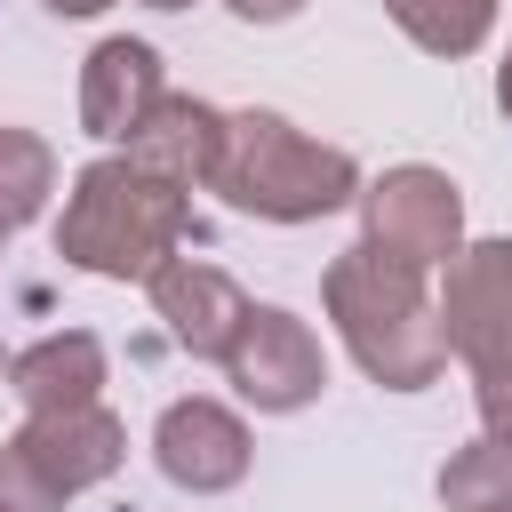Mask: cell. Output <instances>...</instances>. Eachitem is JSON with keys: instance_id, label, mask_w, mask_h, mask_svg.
Here are the masks:
<instances>
[{"instance_id": "cell-1", "label": "cell", "mask_w": 512, "mask_h": 512, "mask_svg": "<svg viewBox=\"0 0 512 512\" xmlns=\"http://www.w3.org/2000/svg\"><path fill=\"white\" fill-rule=\"evenodd\" d=\"M192 232V192L136 152H104L72 176L64 216H56V256L96 280H152Z\"/></svg>"}, {"instance_id": "cell-2", "label": "cell", "mask_w": 512, "mask_h": 512, "mask_svg": "<svg viewBox=\"0 0 512 512\" xmlns=\"http://www.w3.org/2000/svg\"><path fill=\"white\" fill-rule=\"evenodd\" d=\"M200 184L256 224H320L360 200V160L344 144H320L296 120L248 104V112L216 120V152H208Z\"/></svg>"}, {"instance_id": "cell-3", "label": "cell", "mask_w": 512, "mask_h": 512, "mask_svg": "<svg viewBox=\"0 0 512 512\" xmlns=\"http://www.w3.org/2000/svg\"><path fill=\"white\" fill-rule=\"evenodd\" d=\"M320 304L344 336V352L360 360L368 384L384 392H424L448 368V336H440V304L424 296V272L376 256L368 240H352L344 256H328L320 272Z\"/></svg>"}, {"instance_id": "cell-4", "label": "cell", "mask_w": 512, "mask_h": 512, "mask_svg": "<svg viewBox=\"0 0 512 512\" xmlns=\"http://www.w3.org/2000/svg\"><path fill=\"white\" fill-rule=\"evenodd\" d=\"M120 464H128V424L104 400L24 416L0 440V512H64L72 496L104 488Z\"/></svg>"}, {"instance_id": "cell-5", "label": "cell", "mask_w": 512, "mask_h": 512, "mask_svg": "<svg viewBox=\"0 0 512 512\" xmlns=\"http://www.w3.org/2000/svg\"><path fill=\"white\" fill-rule=\"evenodd\" d=\"M360 240L408 272H440L456 248H464V192L448 168H424V160H400L384 176L360 184Z\"/></svg>"}, {"instance_id": "cell-6", "label": "cell", "mask_w": 512, "mask_h": 512, "mask_svg": "<svg viewBox=\"0 0 512 512\" xmlns=\"http://www.w3.org/2000/svg\"><path fill=\"white\" fill-rule=\"evenodd\" d=\"M216 368L232 376V392L256 416H296L328 384V352H320V336L288 304H248V320H240V336H232V352Z\"/></svg>"}, {"instance_id": "cell-7", "label": "cell", "mask_w": 512, "mask_h": 512, "mask_svg": "<svg viewBox=\"0 0 512 512\" xmlns=\"http://www.w3.org/2000/svg\"><path fill=\"white\" fill-rule=\"evenodd\" d=\"M440 272H448V288L432 304H440L448 360H464V376L512 360V232L504 240H464Z\"/></svg>"}, {"instance_id": "cell-8", "label": "cell", "mask_w": 512, "mask_h": 512, "mask_svg": "<svg viewBox=\"0 0 512 512\" xmlns=\"http://www.w3.org/2000/svg\"><path fill=\"white\" fill-rule=\"evenodd\" d=\"M152 464H160L168 488H184V496H224V488L248 480L256 440H248L240 408L192 392V400H168V408H160V424H152Z\"/></svg>"}, {"instance_id": "cell-9", "label": "cell", "mask_w": 512, "mask_h": 512, "mask_svg": "<svg viewBox=\"0 0 512 512\" xmlns=\"http://www.w3.org/2000/svg\"><path fill=\"white\" fill-rule=\"evenodd\" d=\"M144 288H152V312H160V328H168L176 352H192V360H224V352H232V336H240V320H248V288H240L224 264H208V256H168Z\"/></svg>"}, {"instance_id": "cell-10", "label": "cell", "mask_w": 512, "mask_h": 512, "mask_svg": "<svg viewBox=\"0 0 512 512\" xmlns=\"http://www.w3.org/2000/svg\"><path fill=\"white\" fill-rule=\"evenodd\" d=\"M168 96V64H160V48L152 40H96L88 48V64H80V128L96 136V144H128L144 120H152V104Z\"/></svg>"}, {"instance_id": "cell-11", "label": "cell", "mask_w": 512, "mask_h": 512, "mask_svg": "<svg viewBox=\"0 0 512 512\" xmlns=\"http://www.w3.org/2000/svg\"><path fill=\"white\" fill-rule=\"evenodd\" d=\"M8 392L24 400V416L88 408V400H104V344L88 328H48L24 352H8Z\"/></svg>"}, {"instance_id": "cell-12", "label": "cell", "mask_w": 512, "mask_h": 512, "mask_svg": "<svg viewBox=\"0 0 512 512\" xmlns=\"http://www.w3.org/2000/svg\"><path fill=\"white\" fill-rule=\"evenodd\" d=\"M216 120H224L216 104H200V96H176V88H168V96L152 104V120H144V128H136L120 152H136L144 168H160V176H176V184L192 192V184L208 176V152H216Z\"/></svg>"}, {"instance_id": "cell-13", "label": "cell", "mask_w": 512, "mask_h": 512, "mask_svg": "<svg viewBox=\"0 0 512 512\" xmlns=\"http://www.w3.org/2000/svg\"><path fill=\"white\" fill-rule=\"evenodd\" d=\"M384 16L424 48V56H472L496 32V0H384Z\"/></svg>"}, {"instance_id": "cell-14", "label": "cell", "mask_w": 512, "mask_h": 512, "mask_svg": "<svg viewBox=\"0 0 512 512\" xmlns=\"http://www.w3.org/2000/svg\"><path fill=\"white\" fill-rule=\"evenodd\" d=\"M440 504L448 512H512V432H480L440 464Z\"/></svg>"}, {"instance_id": "cell-15", "label": "cell", "mask_w": 512, "mask_h": 512, "mask_svg": "<svg viewBox=\"0 0 512 512\" xmlns=\"http://www.w3.org/2000/svg\"><path fill=\"white\" fill-rule=\"evenodd\" d=\"M56 192V144L32 128H0V232H24Z\"/></svg>"}, {"instance_id": "cell-16", "label": "cell", "mask_w": 512, "mask_h": 512, "mask_svg": "<svg viewBox=\"0 0 512 512\" xmlns=\"http://www.w3.org/2000/svg\"><path fill=\"white\" fill-rule=\"evenodd\" d=\"M472 408H480V432H512V360L472 368Z\"/></svg>"}, {"instance_id": "cell-17", "label": "cell", "mask_w": 512, "mask_h": 512, "mask_svg": "<svg viewBox=\"0 0 512 512\" xmlns=\"http://www.w3.org/2000/svg\"><path fill=\"white\" fill-rule=\"evenodd\" d=\"M240 24H288V16H304V0H224Z\"/></svg>"}, {"instance_id": "cell-18", "label": "cell", "mask_w": 512, "mask_h": 512, "mask_svg": "<svg viewBox=\"0 0 512 512\" xmlns=\"http://www.w3.org/2000/svg\"><path fill=\"white\" fill-rule=\"evenodd\" d=\"M40 8H48V16H104L112 0H40Z\"/></svg>"}, {"instance_id": "cell-19", "label": "cell", "mask_w": 512, "mask_h": 512, "mask_svg": "<svg viewBox=\"0 0 512 512\" xmlns=\"http://www.w3.org/2000/svg\"><path fill=\"white\" fill-rule=\"evenodd\" d=\"M496 112L512 120V48H504V64H496Z\"/></svg>"}, {"instance_id": "cell-20", "label": "cell", "mask_w": 512, "mask_h": 512, "mask_svg": "<svg viewBox=\"0 0 512 512\" xmlns=\"http://www.w3.org/2000/svg\"><path fill=\"white\" fill-rule=\"evenodd\" d=\"M136 8H160V16H176V8H192V0H136Z\"/></svg>"}, {"instance_id": "cell-21", "label": "cell", "mask_w": 512, "mask_h": 512, "mask_svg": "<svg viewBox=\"0 0 512 512\" xmlns=\"http://www.w3.org/2000/svg\"><path fill=\"white\" fill-rule=\"evenodd\" d=\"M0 384H8V344H0Z\"/></svg>"}, {"instance_id": "cell-22", "label": "cell", "mask_w": 512, "mask_h": 512, "mask_svg": "<svg viewBox=\"0 0 512 512\" xmlns=\"http://www.w3.org/2000/svg\"><path fill=\"white\" fill-rule=\"evenodd\" d=\"M0 256H8V232H0Z\"/></svg>"}]
</instances>
